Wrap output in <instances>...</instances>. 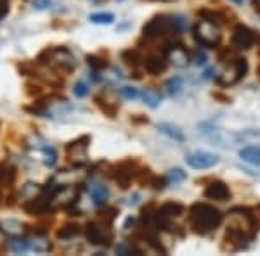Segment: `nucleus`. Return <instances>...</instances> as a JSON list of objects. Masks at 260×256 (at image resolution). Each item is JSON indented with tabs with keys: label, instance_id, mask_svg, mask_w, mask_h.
<instances>
[{
	"label": "nucleus",
	"instance_id": "nucleus-1",
	"mask_svg": "<svg viewBox=\"0 0 260 256\" xmlns=\"http://www.w3.org/2000/svg\"><path fill=\"white\" fill-rule=\"evenodd\" d=\"M224 222L220 209L207 203H194L187 209V225L198 236H208L215 232Z\"/></svg>",
	"mask_w": 260,
	"mask_h": 256
},
{
	"label": "nucleus",
	"instance_id": "nucleus-2",
	"mask_svg": "<svg viewBox=\"0 0 260 256\" xmlns=\"http://www.w3.org/2000/svg\"><path fill=\"white\" fill-rule=\"evenodd\" d=\"M186 30V19L179 14H156L142 26V39L158 40L180 35Z\"/></svg>",
	"mask_w": 260,
	"mask_h": 256
},
{
	"label": "nucleus",
	"instance_id": "nucleus-3",
	"mask_svg": "<svg viewBox=\"0 0 260 256\" xmlns=\"http://www.w3.org/2000/svg\"><path fill=\"white\" fill-rule=\"evenodd\" d=\"M37 61L56 71L57 75H71L78 66L77 57L66 47H47L39 54Z\"/></svg>",
	"mask_w": 260,
	"mask_h": 256
},
{
	"label": "nucleus",
	"instance_id": "nucleus-4",
	"mask_svg": "<svg viewBox=\"0 0 260 256\" xmlns=\"http://www.w3.org/2000/svg\"><path fill=\"white\" fill-rule=\"evenodd\" d=\"M141 168L142 166L137 159H125V161L116 163L108 170V177L115 180L121 189H128L132 182H137Z\"/></svg>",
	"mask_w": 260,
	"mask_h": 256
},
{
	"label": "nucleus",
	"instance_id": "nucleus-5",
	"mask_svg": "<svg viewBox=\"0 0 260 256\" xmlns=\"http://www.w3.org/2000/svg\"><path fill=\"white\" fill-rule=\"evenodd\" d=\"M192 36H194L196 44L201 45V47L215 49L222 40L220 26L207 19H200L192 28Z\"/></svg>",
	"mask_w": 260,
	"mask_h": 256
},
{
	"label": "nucleus",
	"instance_id": "nucleus-6",
	"mask_svg": "<svg viewBox=\"0 0 260 256\" xmlns=\"http://www.w3.org/2000/svg\"><path fill=\"white\" fill-rule=\"evenodd\" d=\"M250 64L245 57H236L234 61H231L225 64V68L217 75L215 82L217 85L220 87H231V85H236L238 82H241L243 78L248 75Z\"/></svg>",
	"mask_w": 260,
	"mask_h": 256
},
{
	"label": "nucleus",
	"instance_id": "nucleus-7",
	"mask_svg": "<svg viewBox=\"0 0 260 256\" xmlns=\"http://www.w3.org/2000/svg\"><path fill=\"white\" fill-rule=\"evenodd\" d=\"M85 239L92 246H110L113 241V230L110 224L104 222H89L85 225Z\"/></svg>",
	"mask_w": 260,
	"mask_h": 256
},
{
	"label": "nucleus",
	"instance_id": "nucleus-8",
	"mask_svg": "<svg viewBox=\"0 0 260 256\" xmlns=\"http://www.w3.org/2000/svg\"><path fill=\"white\" fill-rule=\"evenodd\" d=\"M90 145V137L89 135H82L75 140L68 142L64 145V153L68 161L73 163L75 166H82L87 163V151H89Z\"/></svg>",
	"mask_w": 260,
	"mask_h": 256
},
{
	"label": "nucleus",
	"instance_id": "nucleus-9",
	"mask_svg": "<svg viewBox=\"0 0 260 256\" xmlns=\"http://www.w3.org/2000/svg\"><path fill=\"white\" fill-rule=\"evenodd\" d=\"M52 201H54L52 197L39 192L37 196L24 201L23 209H24V213H28V215H31V216L49 215V213H52Z\"/></svg>",
	"mask_w": 260,
	"mask_h": 256
},
{
	"label": "nucleus",
	"instance_id": "nucleus-10",
	"mask_svg": "<svg viewBox=\"0 0 260 256\" xmlns=\"http://www.w3.org/2000/svg\"><path fill=\"white\" fill-rule=\"evenodd\" d=\"M257 42V35L253 30H250L245 24H236L231 35V47H234L236 50H248L255 45Z\"/></svg>",
	"mask_w": 260,
	"mask_h": 256
},
{
	"label": "nucleus",
	"instance_id": "nucleus-11",
	"mask_svg": "<svg viewBox=\"0 0 260 256\" xmlns=\"http://www.w3.org/2000/svg\"><path fill=\"white\" fill-rule=\"evenodd\" d=\"M163 52L167 54V59L170 64H174L175 68H186L187 64L192 61L191 54L187 52V49L182 44H174V42H165Z\"/></svg>",
	"mask_w": 260,
	"mask_h": 256
},
{
	"label": "nucleus",
	"instance_id": "nucleus-12",
	"mask_svg": "<svg viewBox=\"0 0 260 256\" xmlns=\"http://www.w3.org/2000/svg\"><path fill=\"white\" fill-rule=\"evenodd\" d=\"M219 161H220V158L217 156V154L207 153V151H194V153L186 156L187 166L194 168V170H208V168L219 165Z\"/></svg>",
	"mask_w": 260,
	"mask_h": 256
},
{
	"label": "nucleus",
	"instance_id": "nucleus-13",
	"mask_svg": "<svg viewBox=\"0 0 260 256\" xmlns=\"http://www.w3.org/2000/svg\"><path fill=\"white\" fill-rule=\"evenodd\" d=\"M169 59H167V54L165 52H156V54H149V56L144 57V61H142V68L148 75H153V77H156V75H161L165 73L167 68H169Z\"/></svg>",
	"mask_w": 260,
	"mask_h": 256
},
{
	"label": "nucleus",
	"instance_id": "nucleus-14",
	"mask_svg": "<svg viewBox=\"0 0 260 256\" xmlns=\"http://www.w3.org/2000/svg\"><path fill=\"white\" fill-rule=\"evenodd\" d=\"M203 196L207 197V199L220 201L222 203V201H229L233 194H231V189L225 182H222V180H213V182H210L205 187Z\"/></svg>",
	"mask_w": 260,
	"mask_h": 256
},
{
	"label": "nucleus",
	"instance_id": "nucleus-15",
	"mask_svg": "<svg viewBox=\"0 0 260 256\" xmlns=\"http://www.w3.org/2000/svg\"><path fill=\"white\" fill-rule=\"evenodd\" d=\"M89 194H90V199L92 203L95 204V206H104L108 201V197H110V189H108L104 184H90L89 187Z\"/></svg>",
	"mask_w": 260,
	"mask_h": 256
},
{
	"label": "nucleus",
	"instance_id": "nucleus-16",
	"mask_svg": "<svg viewBox=\"0 0 260 256\" xmlns=\"http://www.w3.org/2000/svg\"><path fill=\"white\" fill-rule=\"evenodd\" d=\"M233 140L236 144H255L260 145V130L248 128V130H241V132L234 133Z\"/></svg>",
	"mask_w": 260,
	"mask_h": 256
},
{
	"label": "nucleus",
	"instance_id": "nucleus-17",
	"mask_svg": "<svg viewBox=\"0 0 260 256\" xmlns=\"http://www.w3.org/2000/svg\"><path fill=\"white\" fill-rule=\"evenodd\" d=\"M94 102H95V106H98L101 111L108 116V118H116V115H118V109H120L118 104L113 102V100H110V99H106V97H104V94L95 95Z\"/></svg>",
	"mask_w": 260,
	"mask_h": 256
},
{
	"label": "nucleus",
	"instance_id": "nucleus-18",
	"mask_svg": "<svg viewBox=\"0 0 260 256\" xmlns=\"http://www.w3.org/2000/svg\"><path fill=\"white\" fill-rule=\"evenodd\" d=\"M158 132L163 133L165 137H169L170 140L177 142V144H182L184 142V133L182 130H180L177 125H172V123H160L158 125Z\"/></svg>",
	"mask_w": 260,
	"mask_h": 256
},
{
	"label": "nucleus",
	"instance_id": "nucleus-19",
	"mask_svg": "<svg viewBox=\"0 0 260 256\" xmlns=\"http://www.w3.org/2000/svg\"><path fill=\"white\" fill-rule=\"evenodd\" d=\"M121 61H123L128 68L136 69V68H139V66H142L144 56L141 54L139 49H127V50H123V52H121Z\"/></svg>",
	"mask_w": 260,
	"mask_h": 256
},
{
	"label": "nucleus",
	"instance_id": "nucleus-20",
	"mask_svg": "<svg viewBox=\"0 0 260 256\" xmlns=\"http://www.w3.org/2000/svg\"><path fill=\"white\" fill-rule=\"evenodd\" d=\"M16 177H18V171L11 163H0V186L11 187L16 182Z\"/></svg>",
	"mask_w": 260,
	"mask_h": 256
},
{
	"label": "nucleus",
	"instance_id": "nucleus-21",
	"mask_svg": "<svg viewBox=\"0 0 260 256\" xmlns=\"http://www.w3.org/2000/svg\"><path fill=\"white\" fill-rule=\"evenodd\" d=\"M240 158L251 166H260V145H248L240 151Z\"/></svg>",
	"mask_w": 260,
	"mask_h": 256
},
{
	"label": "nucleus",
	"instance_id": "nucleus-22",
	"mask_svg": "<svg viewBox=\"0 0 260 256\" xmlns=\"http://www.w3.org/2000/svg\"><path fill=\"white\" fill-rule=\"evenodd\" d=\"M141 97H142V100H144L146 106L151 107V109H156L158 106H160V102H161V94H160V90L153 89V87H149V89H144V90H142Z\"/></svg>",
	"mask_w": 260,
	"mask_h": 256
},
{
	"label": "nucleus",
	"instance_id": "nucleus-23",
	"mask_svg": "<svg viewBox=\"0 0 260 256\" xmlns=\"http://www.w3.org/2000/svg\"><path fill=\"white\" fill-rule=\"evenodd\" d=\"M80 232H82L80 225H77V224H66V225H62L61 229L56 232V237L59 239V241H71V239H75Z\"/></svg>",
	"mask_w": 260,
	"mask_h": 256
},
{
	"label": "nucleus",
	"instance_id": "nucleus-24",
	"mask_svg": "<svg viewBox=\"0 0 260 256\" xmlns=\"http://www.w3.org/2000/svg\"><path fill=\"white\" fill-rule=\"evenodd\" d=\"M196 14H198L200 19H207V21H210V23L219 24V26L225 23V16L215 9H200Z\"/></svg>",
	"mask_w": 260,
	"mask_h": 256
},
{
	"label": "nucleus",
	"instance_id": "nucleus-25",
	"mask_svg": "<svg viewBox=\"0 0 260 256\" xmlns=\"http://www.w3.org/2000/svg\"><path fill=\"white\" fill-rule=\"evenodd\" d=\"M184 204H180V203H174V201H169V203H163L161 206H160V211L163 213L165 216H169V218H177L180 216L184 213Z\"/></svg>",
	"mask_w": 260,
	"mask_h": 256
},
{
	"label": "nucleus",
	"instance_id": "nucleus-26",
	"mask_svg": "<svg viewBox=\"0 0 260 256\" xmlns=\"http://www.w3.org/2000/svg\"><path fill=\"white\" fill-rule=\"evenodd\" d=\"M30 249L35 253H49L52 249V244L44 236H35V239L30 241Z\"/></svg>",
	"mask_w": 260,
	"mask_h": 256
},
{
	"label": "nucleus",
	"instance_id": "nucleus-27",
	"mask_svg": "<svg viewBox=\"0 0 260 256\" xmlns=\"http://www.w3.org/2000/svg\"><path fill=\"white\" fill-rule=\"evenodd\" d=\"M165 89H167V94H169L170 97H175V95H179L180 92H182V89H184L182 78L174 77V78L167 80V83H165Z\"/></svg>",
	"mask_w": 260,
	"mask_h": 256
},
{
	"label": "nucleus",
	"instance_id": "nucleus-28",
	"mask_svg": "<svg viewBox=\"0 0 260 256\" xmlns=\"http://www.w3.org/2000/svg\"><path fill=\"white\" fill-rule=\"evenodd\" d=\"M85 61L87 64H89V68L92 71H103L104 68H108V61L104 59V57H99L95 56V54H89V56H85Z\"/></svg>",
	"mask_w": 260,
	"mask_h": 256
},
{
	"label": "nucleus",
	"instance_id": "nucleus-29",
	"mask_svg": "<svg viewBox=\"0 0 260 256\" xmlns=\"http://www.w3.org/2000/svg\"><path fill=\"white\" fill-rule=\"evenodd\" d=\"M9 247H11V251H14V253H18V254L26 253V251L30 249V241L12 236V239L9 241Z\"/></svg>",
	"mask_w": 260,
	"mask_h": 256
},
{
	"label": "nucleus",
	"instance_id": "nucleus-30",
	"mask_svg": "<svg viewBox=\"0 0 260 256\" xmlns=\"http://www.w3.org/2000/svg\"><path fill=\"white\" fill-rule=\"evenodd\" d=\"M165 177H167V182H169V186H175V184L184 182L187 175H186V171L180 170V168H172V170L165 175Z\"/></svg>",
	"mask_w": 260,
	"mask_h": 256
},
{
	"label": "nucleus",
	"instance_id": "nucleus-31",
	"mask_svg": "<svg viewBox=\"0 0 260 256\" xmlns=\"http://www.w3.org/2000/svg\"><path fill=\"white\" fill-rule=\"evenodd\" d=\"M42 156H44V163L47 166H54L57 163V151L52 145H45L42 148Z\"/></svg>",
	"mask_w": 260,
	"mask_h": 256
},
{
	"label": "nucleus",
	"instance_id": "nucleus-32",
	"mask_svg": "<svg viewBox=\"0 0 260 256\" xmlns=\"http://www.w3.org/2000/svg\"><path fill=\"white\" fill-rule=\"evenodd\" d=\"M89 19L95 24H111L115 21V16L111 12H95V14H90Z\"/></svg>",
	"mask_w": 260,
	"mask_h": 256
},
{
	"label": "nucleus",
	"instance_id": "nucleus-33",
	"mask_svg": "<svg viewBox=\"0 0 260 256\" xmlns=\"http://www.w3.org/2000/svg\"><path fill=\"white\" fill-rule=\"evenodd\" d=\"M118 216V209L116 208H103L99 211V218L101 222H104V224H113V220Z\"/></svg>",
	"mask_w": 260,
	"mask_h": 256
},
{
	"label": "nucleus",
	"instance_id": "nucleus-34",
	"mask_svg": "<svg viewBox=\"0 0 260 256\" xmlns=\"http://www.w3.org/2000/svg\"><path fill=\"white\" fill-rule=\"evenodd\" d=\"M26 94L30 95V97L40 99L42 95L45 94V92H44V89H42L40 83H37V82H28V83H26Z\"/></svg>",
	"mask_w": 260,
	"mask_h": 256
},
{
	"label": "nucleus",
	"instance_id": "nucleus-35",
	"mask_svg": "<svg viewBox=\"0 0 260 256\" xmlns=\"http://www.w3.org/2000/svg\"><path fill=\"white\" fill-rule=\"evenodd\" d=\"M120 95L127 100H136L141 97V92L136 89V87H121L120 89Z\"/></svg>",
	"mask_w": 260,
	"mask_h": 256
},
{
	"label": "nucleus",
	"instance_id": "nucleus-36",
	"mask_svg": "<svg viewBox=\"0 0 260 256\" xmlns=\"http://www.w3.org/2000/svg\"><path fill=\"white\" fill-rule=\"evenodd\" d=\"M4 225H6V230L11 234V236H18V234H21V230H23V225L16 220H7Z\"/></svg>",
	"mask_w": 260,
	"mask_h": 256
},
{
	"label": "nucleus",
	"instance_id": "nucleus-37",
	"mask_svg": "<svg viewBox=\"0 0 260 256\" xmlns=\"http://www.w3.org/2000/svg\"><path fill=\"white\" fill-rule=\"evenodd\" d=\"M73 94L77 95L78 99L85 97V95L89 94V85H87L85 82H77V83H75V87H73Z\"/></svg>",
	"mask_w": 260,
	"mask_h": 256
},
{
	"label": "nucleus",
	"instance_id": "nucleus-38",
	"mask_svg": "<svg viewBox=\"0 0 260 256\" xmlns=\"http://www.w3.org/2000/svg\"><path fill=\"white\" fill-rule=\"evenodd\" d=\"M251 222H253L255 230H260V204H257L255 208H251Z\"/></svg>",
	"mask_w": 260,
	"mask_h": 256
},
{
	"label": "nucleus",
	"instance_id": "nucleus-39",
	"mask_svg": "<svg viewBox=\"0 0 260 256\" xmlns=\"http://www.w3.org/2000/svg\"><path fill=\"white\" fill-rule=\"evenodd\" d=\"M192 61H194L196 66H205L207 64V54L201 52V50H196V52L192 54Z\"/></svg>",
	"mask_w": 260,
	"mask_h": 256
},
{
	"label": "nucleus",
	"instance_id": "nucleus-40",
	"mask_svg": "<svg viewBox=\"0 0 260 256\" xmlns=\"http://www.w3.org/2000/svg\"><path fill=\"white\" fill-rule=\"evenodd\" d=\"M50 0H33V9H37V11H45V9H49L50 7Z\"/></svg>",
	"mask_w": 260,
	"mask_h": 256
},
{
	"label": "nucleus",
	"instance_id": "nucleus-41",
	"mask_svg": "<svg viewBox=\"0 0 260 256\" xmlns=\"http://www.w3.org/2000/svg\"><path fill=\"white\" fill-rule=\"evenodd\" d=\"M9 12V0H0V19Z\"/></svg>",
	"mask_w": 260,
	"mask_h": 256
},
{
	"label": "nucleus",
	"instance_id": "nucleus-42",
	"mask_svg": "<svg viewBox=\"0 0 260 256\" xmlns=\"http://www.w3.org/2000/svg\"><path fill=\"white\" fill-rule=\"evenodd\" d=\"M134 224H136V218H132V216H128L127 220H125V224H123V227H125V230H130L134 227Z\"/></svg>",
	"mask_w": 260,
	"mask_h": 256
},
{
	"label": "nucleus",
	"instance_id": "nucleus-43",
	"mask_svg": "<svg viewBox=\"0 0 260 256\" xmlns=\"http://www.w3.org/2000/svg\"><path fill=\"white\" fill-rule=\"evenodd\" d=\"M137 201H139V194H134V197H130V201H128V204H136Z\"/></svg>",
	"mask_w": 260,
	"mask_h": 256
},
{
	"label": "nucleus",
	"instance_id": "nucleus-44",
	"mask_svg": "<svg viewBox=\"0 0 260 256\" xmlns=\"http://www.w3.org/2000/svg\"><path fill=\"white\" fill-rule=\"evenodd\" d=\"M255 11L260 14V0H258V2H255Z\"/></svg>",
	"mask_w": 260,
	"mask_h": 256
},
{
	"label": "nucleus",
	"instance_id": "nucleus-45",
	"mask_svg": "<svg viewBox=\"0 0 260 256\" xmlns=\"http://www.w3.org/2000/svg\"><path fill=\"white\" fill-rule=\"evenodd\" d=\"M153 2H167L169 4V2H175V0H153Z\"/></svg>",
	"mask_w": 260,
	"mask_h": 256
},
{
	"label": "nucleus",
	"instance_id": "nucleus-46",
	"mask_svg": "<svg viewBox=\"0 0 260 256\" xmlns=\"http://www.w3.org/2000/svg\"><path fill=\"white\" fill-rule=\"evenodd\" d=\"M233 2H234V4H243L245 0H233Z\"/></svg>",
	"mask_w": 260,
	"mask_h": 256
},
{
	"label": "nucleus",
	"instance_id": "nucleus-47",
	"mask_svg": "<svg viewBox=\"0 0 260 256\" xmlns=\"http://www.w3.org/2000/svg\"><path fill=\"white\" fill-rule=\"evenodd\" d=\"M0 201H2V194H0Z\"/></svg>",
	"mask_w": 260,
	"mask_h": 256
}]
</instances>
